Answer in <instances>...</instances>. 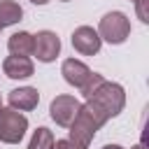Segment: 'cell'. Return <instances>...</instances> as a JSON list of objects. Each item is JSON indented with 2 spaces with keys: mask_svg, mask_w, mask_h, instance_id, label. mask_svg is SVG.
Masks as SVG:
<instances>
[{
  "mask_svg": "<svg viewBox=\"0 0 149 149\" xmlns=\"http://www.w3.org/2000/svg\"><path fill=\"white\" fill-rule=\"evenodd\" d=\"M126 105V91L121 84L114 81H102V86L86 98V102L79 107L74 121L68 126L70 128V149H88L93 135L100 130L102 123H107L112 116H116Z\"/></svg>",
  "mask_w": 149,
  "mask_h": 149,
  "instance_id": "1",
  "label": "cell"
},
{
  "mask_svg": "<svg viewBox=\"0 0 149 149\" xmlns=\"http://www.w3.org/2000/svg\"><path fill=\"white\" fill-rule=\"evenodd\" d=\"M130 35V21L123 12H107L100 19L98 26V37L109 42V44H121Z\"/></svg>",
  "mask_w": 149,
  "mask_h": 149,
  "instance_id": "2",
  "label": "cell"
},
{
  "mask_svg": "<svg viewBox=\"0 0 149 149\" xmlns=\"http://www.w3.org/2000/svg\"><path fill=\"white\" fill-rule=\"evenodd\" d=\"M28 130V119L12 109V107H0V142L5 144H16L23 140Z\"/></svg>",
  "mask_w": 149,
  "mask_h": 149,
  "instance_id": "3",
  "label": "cell"
},
{
  "mask_svg": "<svg viewBox=\"0 0 149 149\" xmlns=\"http://www.w3.org/2000/svg\"><path fill=\"white\" fill-rule=\"evenodd\" d=\"M33 54L37 56V61L51 63L61 54V40H58V35L51 33V30H40L37 35H33Z\"/></svg>",
  "mask_w": 149,
  "mask_h": 149,
  "instance_id": "4",
  "label": "cell"
},
{
  "mask_svg": "<svg viewBox=\"0 0 149 149\" xmlns=\"http://www.w3.org/2000/svg\"><path fill=\"white\" fill-rule=\"evenodd\" d=\"M79 100L77 98H72V95H56L54 100H51V105H49V114H51V119L58 123V126H70L72 121H74V116H77V112H79Z\"/></svg>",
  "mask_w": 149,
  "mask_h": 149,
  "instance_id": "5",
  "label": "cell"
},
{
  "mask_svg": "<svg viewBox=\"0 0 149 149\" xmlns=\"http://www.w3.org/2000/svg\"><path fill=\"white\" fill-rule=\"evenodd\" d=\"M100 44H102V40L98 37V30H93L91 26H79V28H74V33H72V47H74L79 54L93 56V54L100 51Z\"/></svg>",
  "mask_w": 149,
  "mask_h": 149,
  "instance_id": "6",
  "label": "cell"
},
{
  "mask_svg": "<svg viewBox=\"0 0 149 149\" xmlns=\"http://www.w3.org/2000/svg\"><path fill=\"white\" fill-rule=\"evenodd\" d=\"M61 74L65 77V81L68 84H72V86H77V88H81L88 79H91V68L88 65H84L81 61H77V58H68V61H63V65H61Z\"/></svg>",
  "mask_w": 149,
  "mask_h": 149,
  "instance_id": "7",
  "label": "cell"
},
{
  "mask_svg": "<svg viewBox=\"0 0 149 149\" xmlns=\"http://www.w3.org/2000/svg\"><path fill=\"white\" fill-rule=\"evenodd\" d=\"M37 102H40V93L33 86H21L9 91V107L16 112H30L37 107Z\"/></svg>",
  "mask_w": 149,
  "mask_h": 149,
  "instance_id": "8",
  "label": "cell"
},
{
  "mask_svg": "<svg viewBox=\"0 0 149 149\" xmlns=\"http://www.w3.org/2000/svg\"><path fill=\"white\" fill-rule=\"evenodd\" d=\"M2 70L9 79H28L35 72L33 61L28 56H7L2 61Z\"/></svg>",
  "mask_w": 149,
  "mask_h": 149,
  "instance_id": "9",
  "label": "cell"
},
{
  "mask_svg": "<svg viewBox=\"0 0 149 149\" xmlns=\"http://www.w3.org/2000/svg\"><path fill=\"white\" fill-rule=\"evenodd\" d=\"M7 49L12 51V56H30L33 54V35L26 30H19L9 37Z\"/></svg>",
  "mask_w": 149,
  "mask_h": 149,
  "instance_id": "10",
  "label": "cell"
},
{
  "mask_svg": "<svg viewBox=\"0 0 149 149\" xmlns=\"http://www.w3.org/2000/svg\"><path fill=\"white\" fill-rule=\"evenodd\" d=\"M21 16H23V9L19 7V2H14V0H0V30L7 28V26L19 23Z\"/></svg>",
  "mask_w": 149,
  "mask_h": 149,
  "instance_id": "11",
  "label": "cell"
},
{
  "mask_svg": "<svg viewBox=\"0 0 149 149\" xmlns=\"http://www.w3.org/2000/svg\"><path fill=\"white\" fill-rule=\"evenodd\" d=\"M54 147V135H51V130L49 128H37L35 133H33V137H30V142H28V149H51Z\"/></svg>",
  "mask_w": 149,
  "mask_h": 149,
  "instance_id": "12",
  "label": "cell"
},
{
  "mask_svg": "<svg viewBox=\"0 0 149 149\" xmlns=\"http://www.w3.org/2000/svg\"><path fill=\"white\" fill-rule=\"evenodd\" d=\"M102 81H105V77H102V74H98V72H93V74H91V79L79 88V91H81V95H84V98H91V95L102 86Z\"/></svg>",
  "mask_w": 149,
  "mask_h": 149,
  "instance_id": "13",
  "label": "cell"
},
{
  "mask_svg": "<svg viewBox=\"0 0 149 149\" xmlns=\"http://www.w3.org/2000/svg\"><path fill=\"white\" fill-rule=\"evenodd\" d=\"M135 12L142 23H149V0H135Z\"/></svg>",
  "mask_w": 149,
  "mask_h": 149,
  "instance_id": "14",
  "label": "cell"
},
{
  "mask_svg": "<svg viewBox=\"0 0 149 149\" xmlns=\"http://www.w3.org/2000/svg\"><path fill=\"white\" fill-rule=\"evenodd\" d=\"M51 149H70V142L68 140H54V147Z\"/></svg>",
  "mask_w": 149,
  "mask_h": 149,
  "instance_id": "15",
  "label": "cell"
},
{
  "mask_svg": "<svg viewBox=\"0 0 149 149\" xmlns=\"http://www.w3.org/2000/svg\"><path fill=\"white\" fill-rule=\"evenodd\" d=\"M102 149H123V147H119V144H105Z\"/></svg>",
  "mask_w": 149,
  "mask_h": 149,
  "instance_id": "16",
  "label": "cell"
},
{
  "mask_svg": "<svg viewBox=\"0 0 149 149\" xmlns=\"http://www.w3.org/2000/svg\"><path fill=\"white\" fill-rule=\"evenodd\" d=\"M30 2H35V5H47L49 0H30Z\"/></svg>",
  "mask_w": 149,
  "mask_h": 149,
  "instance_id": "17",
  "label": "cell"
},
{
  "mask_svg": "<svg viewBox=\"0 0 149 149\" xmlns=\"http://www.w3.org/2000/svg\"><path fill=\"white\" fill-rule=\"evenodd\" d=\"M133 149H144V144H142V142H140V144H135V147H133Z\"/></svg>",
  "mask_w": 149,
  "mask_h": 149,
  "instance_id": "18",
  "label": "cell"
},
{
  "mask_svg": "<svg viewBox=\"0 0 149 149\" xmlns=\"http://www.w3.org/2000/svg\"><path fill=\"white\" fill-rule=\"evenodd\" d=\"M0 107H2V100H0Z\"/></svg>",
  "mask_w": 149,
  "mask_h": 149,
  "instance_id": "19",
  "label": "cell"
},
{
  "mask_svg": "<svg viewBox=\"0 0 149 149\" xmlns=\"http://www.w3.org/2000/svg\"><path fill=\"white\" fill-rule=\"evenodd\" d=\"M63 2H68V0H63Z\"/></svg>",
  "mask_w": 149,
  "mask_h": 149,
  "instance_id": "20",
  "label": "cell"
}]
</instances>
